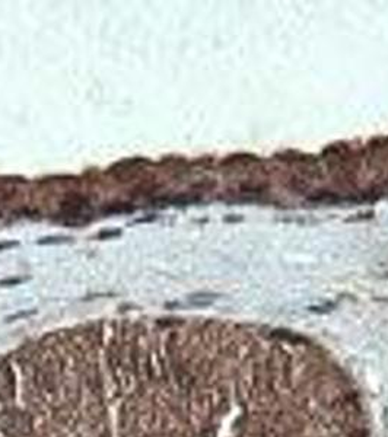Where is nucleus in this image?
<instances>
[{
  "mask_svg": "<svg viewBox=\"0 0 388 437\" xmlns=\"http://www.w3.org/2000/svg\"><path fill=\"white\" fill-rule=\"evenodd\" d=\"M16 245H18V242H1V244H0V251L7 249V248H12V246H16Z\"/></svg>",
  "mask_w": 388,
  "mask_h": 437,
  "instance_id": "0eeeda50",
  "label": "nucleus"
},
{
  "mask_svg": "<svg viewBox=\"0 0 388 437\" xmlns=\"http://www.w3.org/2000/svg\"><path fill=\"white\" fill-rule=\"evenodd\" d=\"M20 280L19 279H16V280H4V281H1V284L4 286V284H15V283H19Z\"/></svg>",
  "mask_w": 388,
  "mask_h": 437,
  "instance_id": "6e6552de",
  "label": "nucleus"
},
{
  "mask_svg": "<svg viewBox=\"0 0 388 437\" xmlns=\"http://www.w3.org/2000/svg\"><path fill=\"white\" fill-rule=\"evenodd\" d=\"M70 238L66 236H48V238H42L38 241V245H53V244H63L67 242Z\"/></svg>",
  "mask_w": 388,
  "mask_h": 437,
  "instance_id": "f03ea898",
  "label": "nucleus"
},
{
  "mask_svg": "<svg viewBox=\"0 0 388 437\" xmlns=\"http://www.w3.org/2000/svg\"><path fill=\"white\" fill-rule=\"evenodd\" d=\"M120 233H121L120 230H105V232H101V233H99V238H101V239H108V238L118 236Z\"/></svg>",
  "mask_w": 388,
  "mask_h": 437,
  "instance_id": "39448f33",
  "label": "nucleus"
},
{
  "mask_svg": "<svg viewBox=\"0 0 388 437\" xmlns=\"http://www.w3.org/2000/svg\"><path fill=\"white\" fill-rule=\"evenodd\" d=\"M105 211L107 213H131L133 207H130L129 204H115V206H111Z\"/></svg>",
  "mask_w": 388,
  "mask_h": 437,
  "instance_id": "20e7f679",
  "label": "nucleus"
},
{
  "mask_svg": "<svg viewBox=\"0 0 388 437\" xmlns=\"http://www.w3.org/2000/svg\"><path fill=\"white\" fill-rule=\"evenodd\" d=\"M156 219V216H146V217H140V219H136L134 223H146V222H153Z\"/></svg>",
  "mask_w": 388,
  "mask_h": 437,
  "instance_id": "423d86ee",
  "label": "nucleus"
},
{
  "mask_svg": "<svg viewBox=\"0 0 388 437\" xmlns=\"http://www.w3.org/2000/svg\"><path fill=\"white\" fill-rule=\"evenodd\" d=\"M0 437H343L315 354L277 330L123 319L0 356Z\"/></svg>",
  "mask_w": 388,
  "mask_h": 437,
  "instance_id": "f257e3e1",
  "label": "nucleus"
},
{
  "mask_svg": "<svg viewBox=\"0 0 388 437\" xmlns=\"http://www.w3.org/2000/svg\"><path fill=\"white\" fill-rule=\"evenodd\" d=\"M213 299H215L213 295H197L191 297V302L194 305H209Z\"/></svg>",
  "mask_w": 388,
  "mask_h": 437,
  "instance_id": "7ed1b4c3",
  "label": "nucleus"
}]
</instances>
